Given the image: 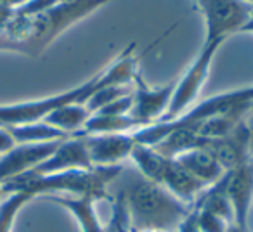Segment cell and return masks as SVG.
<instances>
[{
	"instance_id": "4fadbf2b",
	"label": "cell",
	"mask_w": 253,
	"mask_h": 232,
	"mask_svg": "<svg viewBox=\"0 0 253 232\" xmlns=\"http://www.w3.org/2000/svg\"><path fill=\"white\" fill-rule=\"evenodd\" d=\"M43 199L59 204L70 211L77 218L82 232H104L106 225L101 224L95 211V203L102 201V197L87 194V196H43Z\"/></svg>"
},
{
	"instance_id": "d6986e66",
	"label": "cell",
	"mask_w": 253,
	"mask_h": 232,
	"mask_svg": "<svg viewBox=\"0 0 253 232\" xmlns=\"http://www.w3.org/2000/svg\"><path fill=\"white\" fill-rule=\"evenodd\" d=\"M7 132L14 139L16 144H39V142L64 141L70 137L64 132L50 127L45 121H32V123L7 127Z\"/></svg>"
},
{
	"instance_id": "44dd1931",
	"label": "cell",
	"mask_w": 253,
	"mask_h": 232,
	"mask_svg": "<svg viewBox=\"0 0 253 232\" xmlns=\"http://www.w3.org/2000/svg\"><path fill=\"white\" fill-rule=\"evenodd\" d=\"M134 90V83H120V85H104V87L97 88L94 94L88 97V101L85 102L87 109L90 113H97L101 108H104L106 104L113 102L115 99H120L123 95L132 94Z\"/></svg>"
},
{
	"instance_id": "30bf717a",
	"label": "cell",
	"mask_w": 253,
	"mask_h": 232,
	"mask_svg": "<svg viewBox=\"0 0 253 232\" xmlns=\"http://www.w3.org/2000/svg\"><path fill=\"white\" fill-rule=\"evenodd\" d=\"M227 173V197L234 213V225L250 231L248 215L253 204V159L229 170Z\"/></svg>"
},
{
	"instance_id": "7a4b0ae2",
	"label": "cell",
	"mask_w": 253,
	"mask_h": 232,
	"mask_svg": "<svg viewBox=\"0 0 253 232\" xmlns=\"http://www.w3.org/2000/svg\"><path fill=\"white\" fill-rule=\"evenodd\" d=\"M111 0H59L54 7L33 16H18L0 32V50L39 57L70 26Z\"/></svg>"
},
{
	"instance_id": "83f0119b",
	"label": "cell",
	"mask_w": 253,
	"mask_h": 232,
	"mask_svg": "<svg viewBox=\"0 0 253 232\" xmlns=\"http://www.w3.org/2000/svg\"><path fill=\"white\" fill-rule=\"evenodd\" d=\"M225 232H250V231H245V229H241V227H238V225H234V224H232L231 227H229Z\"/></svg>"
},
{
	"instance_id": "52a82bcc",
	"label": "cell",
	"mask_w": 253,
	"mask_h": 232,
	"mask_svg": "<svg viewBox=\"0 0 253 232\" xmlns=\"http://www.w3.org/2000/svg\"><path fill=\"white\" fill-rule=\"evenodd\" d=\"M175 81L177 80H173L172 83H167L163 87H151L142 80L141 75H135L134 92H132L134 106L130 109V116H134L144 127L162 120L170 106Z\"/></svg>"
},
{
	"instance_id": "cb8c5ba5",
	"label": "cell",
	"mask_w": 253,
	"mask_h": 232,
	"mask_svg": "<svg viewBox=\"0 0 253 232\" xmlns=\"http://www.w3.org/2000/svg\"><path fill=\"white\" fill-rule=\"evenodd\" d=\"M243 123H245L246 134H248V149H250V158L253 159V106L248 109V113L243 118Z\"/></svg>"
},
{
	"instance_id": "3957f363",
	"label": "cell",
	"mask_w": 253,
	"mask_h": 232,
	"mask_svg": "<svg viewBox=\"0 0 253 232\" xmlns=\"http://www.w3.org/2000/svg\"><path fill=\"white\" fill-rule=\"evenodd\" d=\"M134 50L135 47L130 45L106 70L97 71L94 77L75 88L64 90L56 95H49V97L35 99V101L0 104V128L42 121L49 113L64 104H85L88 97L104 85L132 83L135 75L139 73V57L134 54Z\"/></svg>"
},
{
	"instance_id": "4316f807",
	"label": "cell",
	"mask_w": 253,
	"mask_h": 232,
	"mask_svg": "<svg viewBox=\"0 0 253 232\" xmlns=\"http://www.w3.org/2000/svg\"><path fill=\"white\" fill-rule=\"evenodd\" d=\"M241 33H253V12H252V16H250L248 23H246V25L243 26Z\"/></svg>"
},
{
	"instance_id": "e0dca14e",
	"label": "cell",
	"mask_w": 253,
	"mask_h": 232,
	"mask_svg": "<svg viewBox=\"0 0 253 232\" xmlns=\"http://www.w3.org/2000/svg\"><path fill=\"white\" fill-rule=\"evenodd\" d=\"M128 161H130L132 165L146 177V179L153 180V182H156V184H162L170 158L160 155L153 146H146V144L135 142Z\"/></svg>"
},
{
	"instance_id": "5bb4252c",
	"label": "cell",
	"mask_w": 253,
	"mask_h": 232,
	"mask_svg": "<svg viewBox=\"0 0 253 232\" xmlns=\"http://www.w3.org/2000/svg\"><path fill=\"white\" fill-rule=\"evenodd\" d=\"M162 186L169 189L177 199L189 204V206H193L200 193L207 187L201 180L191 175L182 165H179L175 159H170L169 165H167Z\"/></svg>"
},
{
	"instance_id": "5b68a950",
	"label": "cell",
	"mask_w": 253,
	"mask_h": 232,
	"mask_svg": "<svg viewBox=\"0 0 253 232\" xmlns=\"http://www.w3.org/2000/svg\"><path fill=\"white\" fill-rule=\"evenodd\" d=\"M224 40H213V42H205L201 47L196 59L191 63V66L186 70V73L175 81L170 106L167 109L165 116L160 121H172L182 116L186 111H189L198 101V95L201 94L205 81L210 73L211 63H213L215 54L218 52Z\"/></svg>"
},
{
	"instance_id": "277c9868",
	"label": "cell",
	"mask_w": 253,
	"mask_h": 232,
	"mask_svg": "<svg viewBox=\"0 0 253 232\" xmlns=\"http://www.w3.org/2000/svg\"><path fill=\"white\" fill-rule=\"evenodd\" d=\"M120 168L122 165L94 166L90 170H68V172L49 173V175L25 173L2 184V193H25L32 197L92 194L106 199V187Z\"/></svg>"
},
{
	"instance_id": "7c38bea8",
	"label": "cell",
	"mask_w": 253,
	"mask_h": 232,
	"mask_svg": "<svg viewBox=\"0 0 253 232\" xmlns=\"http://www.w3.org/2000/svg\"><path fill=\"white\" fill-rule=\"evenodd\" d=\"M207 149L215 156L218 165L229 172V170L238 168L239 165L250 161V149H248V134L243 120L229 135L215 141H208Z\"/></svg>"
},
{
	"instance_id": "9c48e42d",
	"label": "cell",
	"mask_w": 253,
	"mask_h": 232,
	"mask_svg": "<svg viewBox=\"0 0 253 232\" xmlns=\"http://www.w3.org/2000/svg\"><path fill=\"white\" fill-rule=\"evenodd\" d=\"M87 146L92 166H116L128 161L135 146L132 134H95L82 135Z\"/></svg>"
},
{
	"instance_id": "6da1fadb",
	"label": "cell",
	"mask_w": 253,
	"mask_h": 232,
	"mask_svg": "<svg viewBox=\"0 0 253 232\" xmlns=\"http://www.w3.org/2000/svg\"><path fill=\"white\" fill-rule=\"evenodd\" d=\"M106 199L123 208L132 232H175L193 208L177 199L162 184L146 179L130 161L123 163L108 184Z\"/></svg>"
},
{
	"instance_id": "d4e9b609",
	"label": "cell",
	"mask_w": 253,
	"mask_h": 232,
	"mask_svg": "<svg viewBox=\"0 0 253 232\" xmlns=\"http://www.w3.org/2000/svg\"><path fill=\"white\" fill-rule=\"evenodd\" d=\"M16 146L14 139L11 137V134L7 132V128H0V156L9 153Z\"/></svg>"
},
{
	"instance_id": "ffe728a7",
	"label": "cell",
	"mask_w": 253,
	"mask_h": 232,
	"mask_svg": "<svg viewBox=\"0 0 253 232\" xmlns=\"http://www.w3.org/2000/svg\"><path fill=\"white\" fill-rule=\"evenodd\" d=\"M4 196V199L0 201V232H12L19 210L33 197L25 193H11Z\"/></svg>"
},
{
	"instance_id": "4dcf8cb0",
	"label": "cell",
	"mask_w": 253,
	"mask_h": 232,
	"mask_svg": "<svg viewBox=\"0 0 253 232\" xmlns=\"http://www.w3.org/2000/svg\"><path fill=\"white\" fill-rule=\"evenodd\" d=\"M141 232H163V231H141Z\"/></svg>"
},
{
	"instance_id": "f1b7e54d",
	"label": "cell",
	"mask_w": 253,
	"mask_h": 232,
	"mask_svg": "<svg viewBox=\"0 0 253 232\" xmlns=\"http://www.w3.org/2000/svg\"><path fill=\"white\" fill-rule=\"evenodd\" d=\"M2 196H4V193H2V184H0V201H2Z\"/></svg>"
},
{
	"instance_id": "9a60e30c",
	"label": "cell",
	"mask_w": 253,
	"mask_h": 232,
	"mask_svg": "<svg viewBox=\"0 0 253 232\" xmlns=\"http://www.w3.org/2000/svg\"><path fill=\"white\" fill-rule=\"evenodd\" d=\"M172 159H175L179 165H182L191 175H194L198 180H201L205 186L217 182L225 173V170L218 165L215 156L207 148H198L193 149V151L182 153V155H179L177 158Z\"/></svg>"
},
{
	"instance_id": "8fae6325",
	"label": "cell",
	"mask_w": 253,
	"mask_h": 232,
	"mask_svg": "<svg viewBox=\"0 0 253 232\" xmlns=\"http://www.w3.org/2000/svg\"><path fill=\"white\" fill-rule=\"evenodd\" d=\"M92 161L88 158L87 146L82 137H68L57 146V149L40 163L37 168H33L28 173L37 175H49V173L68 172V170H90Z\"/></svg>"
},
{
	"instance_id": "2e32d148",
	"label": "cell",
	"mask_w": 253,
	"mask_h": 232,
	"mask_svg": "<svg viewBox=\"0 0 253 232\" xmlns=\"http://www.w3.org/2000/svg\"><path fill=\"white\" fill-rule=\"evenodd\" d=\"M144 125L135 120L130 115H102V113H92L82 132L73 137L82 135H95V134H134L135 130L142 128Z\"/></svg>"
},
{
	"instance_id": "603a6c76",
	"label": "cell",
	"mask_w": 253,
	"mask_h": 232,
	"mask_svg": "<svg viewBox=\"0 0 253 232\" xmlns=\"http://www.w3.org/2000/svg\"><path fill=\"white\" fill-rule=\"evenodd\" d=\"M175 232H201L200 227H198L196 213H194L193 208H191V211L186 215V218L179 224V227H177Z\"/></svg>"
},
{
	"instance_id": "f546056e",
	"label": "cell",
	"mask_w": 253,
	"mask_h": 232,
	"mask_svg": "<svg viewBox=\"0 0 253 232\" xmlns=\"http://www.w3.org/2000/svg\"><path fill=\"white\" fill-rule=\"evenodd\" d=\"M243 2H246V4H250V5H253V0H243Z\"/></svg>"
},
{
	"instance_id": "484cf974",
	"label": "cell",
	"mask_w": 253,
	"mask_h": 232,
	"mask_svg": "<svg viewBox=\"0 0 253 232\" xmlns=\"http://www.w3.org/2000/svg\"><path fill=\"white\" fill-rule=\"evenodd\" d=\"M14 9L16 7H9V5H0V32L7 26V23L14 18Z\"/></svg>"
},
{
	"instance_id": "ac0fdd59",
	"label": "cell",
	"mask_w": 253,
	"mask_h": 232,
	"mask_svg": "<svg viewBox=\"0 0 253 232\" xmlns=\"http://www.w3.org/2000/svg\"><path fill=\"white\" fill-rule=\"evenodd\" d=\"M90 115L92 113L88 111L85 104H64L49 113L42 121L73 137L78 132H82Z\"/></svg>"
},
{
	"instance_id": "7402d4cb",
	"label": "cell",
	"mask_w": 253,
	"mask_h": 232,
	"mask_svg": "<svg viewBox=\"0 0 253 232\" xmlns=\"http://www.w3.org/2000/svg\"><path fill=\"white\" fill-rule=\"evenodd\" d=\"M193 210L196 213V222L201 232H225L232 225L231 222H227L213 211L198 210V208H193Z\"/></svg>"
},
{
	"instance_id": "8992f818",
	"label": "cell",
	"mask_w": 253,
	"mask_h": 232,
	"mask_svg": "<svg viewBox=\"0 0 253 232\" xmlns=\"http://www.w3.org/2000/svg\"><path fill=\"white\" fill-rule=\"evenodd\" d=\"M205 19V42L224 40L234 33H241L253 12V5L243 0H194Z\"/></svg>"
},
{
	"instance_id": "ba28073f",
	"label": "cell",
	"mask_w": 253,
	"mask_h": 232,
	"mask_svg": "<svg viewBox=\"0 0 253 232\" xmlns=\"http://www.w3.org/2000/svg\"><path fill=\"white\" fill-rule=\"evenodd\" d=\"M61 142L63 141L16 144L9 153L0 156V184L32 172L56 151Z\"/></svg>"
}]
</instances>
